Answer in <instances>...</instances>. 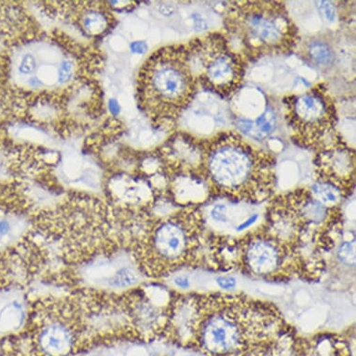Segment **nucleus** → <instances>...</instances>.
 Returning a JSON list of instances; mask_svg holds the SVG:
<instances>
[{"label":"nucleus","instance_id":"f03ea898","mask_svg":"<svg viewBox=\"0 0 356 356\" xmlns=\"http://www.w3.org/2000/svg\"><path fill=\"white\" fill-rule=\"evenodd\" d=\"M199 174L218 198L257 204L272 198L276 160L242 136L225 131L202 140Z\"/></svg>","mask_w":356,"mask_h":356},{"label":"nucleus","instance_id":"aec40b11","mask_svg":"<svg viewBox=\"0 0 356 356\" xmlns=\"http://www.w3.org/2000/svg\"><path fill=\"white\" fill-rule=\"evenodd\" d=\"M131 50L133 51V53L143 54L146 53L147 46L146 43L142 42V41H136V42L131 43Z\"/></svg>","mask_w":356,"mask_h":356},{"label":"nucleus","instance_id":"6ab92c4d","mask_svg":"<svg viewBox=\"0 0 356 356\" xmlns=\"http://www.w3.org/2000/svg\"><path fill=\"white\" fill-rule=\"evenodd\" d=\"M219 287L222 289H234L236 286V279L232 276H220L216 279Z\"/></svg>","mask_w":356,"mask_h":356},{"label":"nucleus","instance_id":"f257e3e1","mask_svg":"<svg viewBox=\"0 0 356 356\" xmlns=\"http://www.w3.org/2000/svg\"><path fill=\"white\" fill-rule=\"evenodd\" d=\"M169 319L193 331L208 352L220 355L239 349L250 337L272 336L284 327V317L273 304L224 293L183 296Z\"/></svg>","mask_w":356,"mask_h":356},{"label":"nucleus","instance_id":"0eeeda50","mask_svg":"<svg viewBox=\"0 0 356 356\" xmlns=\"http://www.w3.org/2000/svg\"><path fill=\"white\" fill-rule=\"evenodd\" d=\"M317 179L350 194L355 180V152L343 143H333L317 154Z\"/></svg>","mask_w":356,"mask_h":356},{"label":"nucleus","instance_id":"dca6fc26","mask_svg":"<svg viewBox=\"0 0 356 356\" xmlns=\"http://www.w3.org/2000/svg\"><path fill=\"white\" fill-rule=\"evenodd\" d=\"M74 74V64L70 60H64L60 64L57 79L61 84L67 83L72 79Z\"/></svg>","mask_w":356,"mask_h":356},{"label":"nucleus","instance_id":"423d86ee","mask_svg":"<svg viewBox=\"0 0 356 356\" xmlns=\"http://www.w3.org/2000/svg\"><path fill=\"white\" fill-rule=\"evenodd\" d=\"M286 117L293 138L300 146L317 152L330 146L327 140H332L336 134L338 115L332 97L321 85L290 97Z\"/></svg>","mask_w":356,"mask_h":356},{"label":"nucleus","instance_id":"5701e85b","mask_svg":"<svg viewBox=\"0 0 356 356\" xmlns=\"http://www.w3.org/2000/svg\"><path fill=\"white\" fill-rule=\"evenodd\" d=\"M108 108L111 111V114L118 115L120 112V106L117 100L111 99L108 103Z\"/></svg>","mask_w":356,"mask_h":356},{"label":"nucleus","instance_id":"2eb2a0df","mask_svg":"<svg viewBox=\"0 0 356 356\" xmlns=\"http://www.w3.org/2000/svg\"><path fill=\"white\" fill-rule=\"evenodd\" d=\"M338 257L344 264L355 266V243L344 242L339 245L338 250Z\"/></svg>","mask_w":356,"mask_h":356},{"label":"nucleus","instance_id":"f3484780","mask_svg":"<svg viewBox=\"0 0 356 356\" xmlns=\"http://www.w3.org/2000/svg\"><path fill=\"white\" fill-rule=\"evenodd\" d=\"M317 4L319 5L318 9L319 12L324 15V17L327 19V21L333 22L336 18V9L335 6H334L332 2L331 1H319L317 2Z\"/></svg>","mask_w":356,"mask_h":356},{"label":"nucleus","instance_id":"39448f33","mask_svg":"<svg viewBox=\"0 0 356 356\" xmlns=\"http://www.w3.org/2000/svg\"><path fill=\"white\" fill-rule=\"evenodd\" d=\"M187 47L197 81L204 89L227 98L242 86L246 60L225 35L212 33L191 41Z\"/></svg>","mask_w":356,"mask_h":356},{"label":"nucleus","instance_id":"4be33fe9","mask_svg":"<svg viewBox=\"0 0 356 356\" xmlns=\"http://www.w3.org/2000/svg\"><path fill=\"white\" fill-rule=\"evenodd\" d=\"M175 284L180 289H188L190 286V282L186 276H178L175 279Z\"/></svg>","mask_w":356,"mask_h":356},{"label":"nucleus","instance_id":"20e7f679","mask_svg":"<svg viewBox=\"0 0 356 356\" xmlns=\"http://www.w3.org/2000/svg\"><path fill=\"white\" fill-rule=\"evenodd\" d=\"M187 46L161 49L145 65L141 95L155 120L177 119L191 105L198 90Z\"/></svg>","mask_w":356,"mask_h":356},{"label":"nucleus","instance_id":"4468645a","mask_svg":"<svg viewBox=\"0 0 356 356\" xmlns=\"http://www.w3.org/2000/svg\"><path fill=\"white\" fill-rule=\"evenodd\" d=\"M38 68L37 58L31 53H24L19 57L16 64V73L19 76H31Z\"/></svg>","mask_w":356,"mask_h":356},{"label":"nucleus","instance_id":"1a4fd4ad","mask_svg":"<svg viewBox=\"0 0 356 356\" xmlns=\"http://www.w3.org/2000/svg\"><path fill=\"white\" fill-rule=\"evenodd\" d=\"M275 126L276 117L273 111L270 109H268L254 122L243 120L238 122V128L242 133L260 141L270 136L275 130Z\"/></svg>","mask_w":356,"mask_h":356},{"label":"nucleus","instance_id":"ddd939ff","mask_svg":"<svg viewBox=\"0 0 356 356\" xmlns=\"http://www.w3.org/2000/svg\"><path fill=\"white\" fill-rule=\"evenodd\" d=\"M83 24L85 29L88 31L92 34H98V33L102 32L106 26L105 15L103 13L92 10L84 15Z\"/></svg>","mask_w":356,"mask_h":356},{"label":"nucleus","instance_id":"b1692460","mask_svg":"<svg viewBox=\"0 0 356 356\" xmlns=\"http://www.w3.org/2000/svg\"><path fill=\"white\" fill-rule=\"evenodd\" d=\"M198 18L199 19H196L194 17V24H195L197 29H202L204 26H207V24H205V22L202 20L201 16L198 15Z\"/></svg>","mask_w":356,"mask_h":356},{"label":"nucleus","instance_id":"9d476101","mask_svg":"<svg viewBox=\"0 0 356 356\" xmlns=\"http://www.w3.org/2000/svg\"><path fill=\"white\" fill-rule=\"evenodd\" d=\"M309 191L313 194L314 198L323 204L330 205V207H336L334 204H338L349 195L337 186L319 179L316 180Z\"/></svg>","mask_w":356,"mask_h":356},{"label":"nucleus","instance_id":"f8f14e48","mask_svg":"<svg viewBox=\"0 0 356 356\" xmlns=\"http://www.w3.org/2000/svg\"><path fill=\"white\" fill-rule=\"evenodd\" d=\"M138 280V275L135 272V270L131 268H122L117 270L112 276L109 283L116 289H123L136 284Z\"/></svg>","mask_w":356,"mask_h":356},{"label":"nucleus","instance_id":"412c9836","mask_svg":"<svg viewBox=\"0 0 356 356\" xmlns=\"http://www.w3.org/2000/svg\"><path fill=\"white\" fill-rule=\"evenodd\" d=\"M257 218H259V216L257 215L251 216V218H249L248 220H245V222H243L242 224H240V225L237 227L236 231L243 232L250 228L252 225H254V222L257 220Z\"/></svg>","mask_w":356,"mask_h":356},{"label":"nucleus","instance_id":"6e6552de","mask_svg":"<svg viewBox=\"0 0 356 356\" xmlns=\"http://www.w3.org/2000/svg\"><path fill=\"white\" fill-rule=\"evenodd\" d=\"M38 344L40 350L46 355L61 356L71 349L73 339L64 327L51 325L40 334Z\"/></svg>","mask_w":356,"mask_h":356},{"label":"nucleus","instance_id":"9b49d317","mask_svg":"<svg viewBox=\"0 0 356 356\" xmlns=\"http://www.w3.org/2000/svg\"><path fill=\"white\" fill-rule=\"evenodd\" d=\"M307 53L309 59L320 67H328L335 60V53L330 44L320 40H314L309 44Z\"/></svg>","mask_w":356,"mask_h":356},{"label":"nucleus","instance_id":"a211bd4d","mask_svg":"<svg viewBox=\"0 0 356 356\" xmlns=\"http://www.w3.org/2000/svg\"><path fill=\"white\" fill-rule=\"evenodd\" d=\"M227 208L225 205L223 204H216L212 212H211V216L213 220L218 222V223H226L227 222V213H226Z\"/></svg>","mask_w":356,"mask_h":356},{"label":"nucleus","instance_id":"7ed1b4c3","mask_svg":"<svg viewBox=\"0 0 356 356\" xmlns=\"http://www.w3.org/2000/svg\"><path fill=\"white\" fill-rule=\"evenodd\" d=\"M224 26L245 60L286 56L298 42V29L281 1L231 2Z\"/></svg>","mask_w":356,"mask_h":356}]
</instances>
